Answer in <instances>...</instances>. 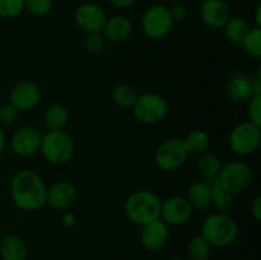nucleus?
Listing matches in <instances>:
<instances>
[{"label":"nucleus","instance_id":"obj_1","mask_svg":"<svg viewBox=\"0 0 261 260\" xmlns=\"http://www.w3.org/2000/svg\"><path fill=\"white\" fill-rule=\"evenodd\" d=\"M10 195L17 208L25 212H35L46 204L47 186L35 171L20 170L13 176Z\"/></svg>","mask_w":261,"mask_h":260},{"label":"nucleus","instance_id":"obj_2","mask_svg":"<svg viewBox=\"0 0 261 260\" xmlns=\"http://www.w3.org/2000/svg\"><path fill=\"white\" fill-rule=\"evenodd\" d=\"M124 211L129 221L137 226H144L160 219L161 199L153 191L137 190L127 196Z\"/></svg>","mask_w":261,"mask_h":260},{"label":"nucleus","instance_id":"obj_3","mask_svg":"<svg viewBox=\"0 0 261 260\" xmlns=\"http://www.w3.org/2000/svg\"><path fill=\"white\" fill-rule=\"evenodd\" d=\"M200 236H203L211 246L226 247L236 241L239 227L234 219L227 213H214L204 219Z\"/></svg>","mask_w":261,"mask_h":260},{"label":"nucleus","instance_id":"obj_4","mask_svg":"<svg viewBox=\"0 0 261 260\" xmlns=\"http://www.w3.org/2000/svg\"><path fill=\"white\" fill-rule=\"evenodd\" d=\"M40 152L47 162L64 165L74 155V142L63 130H48L41 138Z\"/></svg>","mask_w":261,"mask_h":260},{"label":"nucleus","instance_id":"obj_5","mask_svg":"<svg viewBox=\"0 0 261 260\" xmlns=\"http://www.w3.org/2000/svg\"><path fill=\"white\" fill-rule=\"evenodd\" d=\"M133 114L143 124L154 125L165 120L168 112V103L161 94L148 92L138 96Z\"/></svg>","mask_w":261,"mask_h":260},{"label":"nucleus","instance_id":"obj_6","mask_svg":"<svg viewBox=\"0 0 261 260\" xmlns=\"http://www.w3.org/2000/svg\"><path fill=\"white\" fill-rule=\"evenodd\" d=\"M217 180L231 195L236 196L244 193L251 185L252 171L245 162L231 161L222 166Z\"/></svg>","mask_w":261,"mask_h":260},{"label":"nucleus","instance_id":"obj_7","mask_svg":"<svg viewBox=\"0 0 261 260\" xmlns=\"http://www.w3.org/2000/svg\"><path fill=\"white\" fill-rule=\"evenodd\" d=\"M170 9L165 5L155 4L148 8L142 18L143 32L152 40H162L173 27Z\"/></svg>","mask_w":261,"mask_h":260},{"label":"nucleus","instance_id":"obj_8","mask_svg":"<svg viewBox=\"0 0 261 260\" xmlns=\"http://www.w3.org/2000/svg\"><path fill=\"white\" fill-rule=\"evenodd\" d=\"M261 143V126L251 121H244L233 127L229 134L228 144L231 150L239 155H250Z\"/></svg>","mask_w":261,"mask_h":260},{"label":"nucleus","instance_id":"obj_9","mask_svg":"<svg viewBox=\"0 0 261 260\" xmlns=\"http://www.w3.org/2000/svg\"><path fill=\"white\" fill-rule=\"evenodd\" d=\"M189 153L184 147L182 139L171 138L165 140L157 148L154 154L155 165L166 172H172L185 165Z\"/></svg>","mask_w":261,"mask_h":260},{"label":"nucleus","instance_id":"obj_10","mask_svg":"<svg viewBox=\"0 0 261 260\" xmlns=\"http://www.w3.org/2000/svg\"><path fill=\"white\" fill-rule=\"evenodd\" d=\"M194 209L182 196H171L161 201L160 219L167 226H181L189 222Z\"/></svg>","mask_w":261,"mask_h":260},{"label":"nucleus","instance_id":"obj_11","mask_svg":"<svg viewBox=\"0 0 261 260\" xmlns=\"http://www.w3.org/2000/svg\"><path fill=\"white\" fill-rule=\"evenodd\" d=\"M74 19L76 25L87 35V33L102 32L107 20V15L98 4L84 3L75 10Z\"/></svg>","mask_w":261,"mask_h":260},{"label":"nucleus","instance_id":"obj_12","mask_svg":"<svg viewBox=\"0 0 261 260\" xmlns=\"http://www.w3.org/2000/svg\"><path fill=\"white\" fill-rule=\"evenodd\" d=\"M42 134L33 126H22L15 130L10 140L12 150L19 157H31L40 152Z\"/></svg>","mask_w":261,"mask_h":260},{"label":"nucleus","instance_id":"obj_13","mask_svg":"<svg viewBox=\"0 0 261 260\" xmlns=\"http://www.w3.org/2000/svg\"><path fill=\"white\" fill-rule=\"evenodd\" d=\"M41 101V91L31 81L18 82L10 91V103L19 112L32 111Z\"/></svg>","mask_w":261,"mask_h":260},{"label":"nucleus","instance_id":"obj_14","mask_svg":"<svg viewBox=\"0 0 261 260\" xmlns=\"http://www.w3.org/2000/svg\"><path fill=\"white\" fill-rule=\"evenodd\" d=\"M200 18L206 27L219 30L231 18V10L224 0H204L200 7Z\"/></svg>","mask_w":261,"mask_h":260},{"label":"nucleus","instance_id":"obj_15","mask_svg":"<svg viewBox=\"0 0 261 260\" xmlns=\"http://www.w3.org/2000/svg\"><path fill=\"white\" fill-rule=\"evenodd\" d=\"M170 237V228L162 219H155L150 223L142 226L140 240L145 249L150 251L161 250L168 241Z\"/></svg>","mask_w":261,"mask_h":260},{"label":"nucleus","instance_id":"obj_16","mask_svg":"<svg viewBox=\"0 0 261 260\" xmlns=\"http://www.w3.org/2000/svg\"><path fill=\"white\" fill-rule=\"evenodd\" d=\"M76 199V190L73 184L68 181H56L47 189L46 204L54 209H68Z\"/></svg>","mask_w":261,"mask_h":260},{"label":"nucleus","instance_id":"obj_17","mask_svg":"<svg viewBox=\"0 0 261 260\" xmlns=\"http://www.w3.org/2000/svg\"><path fill=\"white\" fill-rule=\"evenodd\" d=\"M133 31V23L127 17L122 14L112 15L107 18L105 27L102 30L105 40H109L111 42H124L130 37Z\"/></svg>","mask_w":261,"mask_h":260},{"label":"nucleus","instance_id":"obj_18","mask_svg":"<svg viewBox=\"0 0 261 260\" xmlns=\"http://www.w3.org/2000/svg\"><path fill=\"white\" fill-rule=\"evenodd\" d=\"M186 200L191 208L196 211H204L212 205L211 188L206 181H195L188 188Z\"/></svg>","mask_w":261,"mask_h":260},{"label":"nucleus","instance_id":"obj_19","mask_svg":"<svg viewBox=\"0 0 261 260\" xmlns=\"http://www.w3.org/2000/svg\"><path fill=\"white\" fill-rule=\"evenodd\" d=\"M0 255L3 260H25L27 246L19 237L7 235L0 240Z\"/></svg>","mask_w":261,"mask_h":260},{"label":"nucleus","instance_id":"obj_20","mask_svg":"<svg viewBox=\"0 0 261 260\" xmlns=\"http://www.w3.org/2000/svg\"><path fill=\"white\" fill-rule=\"evenodd\" d=\"M227 93L228 97L234 102H249L252 94V81H250L247 76L237 75L231 79L227 87Z\"/></svg>","mask_w":261,"mask_h":260},{"label":"nucleus","instance_id":"obj_21","mask_svg":"<svg viewBox=\"0 0 261 260\" xmlns=\"http://www.w3.org/2000/svg\"><path fill=\"white\" fill-rule=\"evenodd\" d=\"M211 188V198H212V205L217 209L218 213H227L229 209L233 206V195L228 193L223 186L219 184V181L212 180L206 181Z\"/></svg>","mask_w":261,"mask_h":260},{"label":"nucleus","instance_id":"obj_22","mask_svg":"<svg viewBox=\"0 0 261 260\" xmlns=\"http://www.w3.org/2000/svg\"><path fill=\"white\" fill-rule=\"evenodd\" d=\"M224 36L229 42L234 45H241L244 38L246 37L247 33L250 32L249 22L242 17H231L223 27Z\"/></svg>","mask_w":261,"mask_h":260},{"label":"nucleus","instance_id":"obj_23","mask_svg":"<svg viewBox=\"0 0 261 260\" xmlns=\"http://www.w3.org/2000/svg\"><path fill=\"white\" fill-rule=\"evenodd\" d=\"M196 167H198L199 173L203 176L205 181H212L218 178L219 172H221L222 163L221 160L213 153H201L199 154L198 161H196Z\"/></svg>","mask_w":261,"mask_h":260},{"label":"nucleus","instance_id":"obj_24","mask_svg":"<svg viewBox=\"0 0 261 260\" xmlns=\"http://www.w3.org/2000/svg\"><path fill=\"white\" fill-rule=\"evenodd\" d=\"M43 120H45V125L48 130H63V127L68 124V110L60 103L51 105L46 110Z\"/></svg>","mask_w":261,"mask_h":260},{"label":"nucleus","instance_id":"obj_25","mask_svg":"<svg viewBox=\"0 0 261 260\" xmlns=\"http://www.w3.org/2000/svg\"><path fill=\"white\" fill-rule=\"evenodd\" d=\"M184 147L189 154H201L209 148V138L203 130H193L182 139Z\"/></svg>","mask_w":261,"mask_h":260},{"label":"nucleus","instance_id":"obj_26","mask_svg":"<svg viewBox=\"0 0 261 260\" xmlns=\"http://www.w3.org/2000/svg\"><path fill=\"white\" fill-rule=\"evenodd\" d=\"M138 98V93L129 84H119L112 91V101L115 105L122 109H129L134 106Z\"/></svg>","mask_w":261,"mask_h":260},{"label":"nucleus","instance_id":"obj_27","mask_svg":"<svg viewBox=\"0 0 261 260\" xmlns=\"http://www.w3.org/2000/svg\"><path fill=\"white\" fill-rule=\"evenodd\" d=\"M212 246L203 236L194 237L188 246V254L191 260H208L211 256Z\"/></svg>","mask_w":261,"mask_h":260},{"label":"nucleus","instance_id":"obj_28","mask_svg":"<svg viewBox=\"0 0 261 260\" xmlns=\"http://www.w3.org/2000/svg\"><path fill=\"white\" fill-rule=\"evenodd\" d=\"M241 45L247 55L251 56V58L259 59L261 56V28H251L250 32L246 35V37L244 38Z\"/></svg>","mask_w":261,"mask_h":260},{"label":"nucleus","instance_id":"obj_29","mask_svg":"<svg viewBox=\"0 0 261 260\" xmlns=\"http://www.w3.org/2000/svg\"><path fill=\"white\" fill-rule=\"evenodd\" d=\"M24 10V0H0V18L12 19Z\"/></svg>","mask_w":261,"mask_h":260},{"label":"nucleus","instance_id":"obj_30","mask_svg":"<svg viewBox=\"0 0 261 260\" xmlns=\"http://www.w3.org/2000/svg\"><path fill=\"white\" fill-rule=\"evenodd\" d=\"M105 37L101 32L97 33H87L84 37L83 45L87 53L92 54V55H98L103 51L105 48Z\"/></svg>","mask_w":261,"mask_h":260},{"label":"nucleus","instance_id":"obj_31","mask_svg":"<svg viewBox=\"0 0 261 260\" xmlns=\"http://www.w3.org/2000/svg\"><path fill=\"white\" fill-rule=\"evenodd\" d=\"M51 8H53V0H24V9L37 17L48 14Z\"/></svg>","mask_w":261,"mask_h":260},{"label":"nucleus","instance_id":"obj_32","mask_svg":"<svg viewBox=\"0 0 261 260\" xmlns=\"http://www.w3.org/2000/svg\"><path fill=\"white\" fill-rule=\"evenodd\" d=\"M247 114H249V121L261 126V96H252L249 99Z\"/></svg>","mask_w":261,"mask_h":260},{"label":"nucleus","instance_id":"obj_33","mask_svg":"<svg viewBox=\"0 0 261 260\" xmlns=\"http://www.w3.org/2000/svg\"><path fill=\"white\" fill-rule=\"evenodd\" d=\"M19 111L13 106L10 102L8 103H3L0 106V124L3 125H10L17 120Z\"/></svg>","mask_w":261,"mask_h":260},{"label":"nucleus","instance_id":"obj_34","mask_svg":"<svg viewBox=\"0 0 261 260\" xmlns=\"http://www.w3.org/2000/svg\"><path fill=\"white\" fill-rule=\"evenodd\" d=\"M168 9H170V14L173 22H180V20H184L185 19L186 14H188L186 8L181 4L173 5V7L168 8Z\"/></svg>","mask_w":261,"mask_h":260},{"label":"nucleus","instance_id":"obj_35","mask_svg":"<svg viewBox=\"0 0 261 260\" xmlns=\"http://www.w3.org/2000/svg\"><path fill=\"white\" fill-rule=\"evenodd\" d=\"M76 223V217L75 214L71 213V212H65L61 217V224H63L65 228H71V227L75 226Z\"/></svg>","mask_w":261,"mask_h":260},{"label":"nucleus","instance_id":"obj_36","mask_svg":"<svg viewBox=\"0 0 261 260\" xmlns=\"http://www.w3.org/2000/svg\"><path fill=\"white\" fill-rule=\"evenodd\" d=\"M251 213L252 217L255 218V221L259 222L261 219V196L257 195L256 198L254 199L251 205Z\"/></svg>","mask_w":261,"mask_h":260},{"label":"nucleus","instance_id":"obj_37","mask_svg":"<svg viewBox=\"0 0 261 260\" xmlns=\"http://www.w3.org/2000/svg\"><path fill=\"white\" fill-rule=\"evenodd\" d=\"M138 0H111L112 4L117 8H121V9H125V8H130L137 3Z\"/></svg>","mask_w":261,"mask_h":260},{"label":"nucleus","instance_id":"obj_38","mask_svg":"<svg viewBox=\"0 0 261 260\" xmlns=\"http://www.w3.org/2000/svg\"><path fill=\"white\" fill-rule=\"evenodd\" d=\"M4 147H5V135H4V132L2 130V127H0V155H2L3 150H4Z\"/></svg>","mask_w":261,"mask_h":260},{"label":"nucleus","instance_id":"obj_39","mask_svg":"<svg viewBox=\"0 0 261 260\" xmlns=\"http://www.w3.org/2000/svg\"><path fill=\"white\" fill-rule=\"evenodd\" d=\"M255 19H256V27H261V7L259 5L256 9V17H255Z\"/></svg>","mask_w":261,"mask_h":260},{"label":"nucleus","instance_id":"obj_40","mask_svg":"<svg viewBox=\"0 0 261 260\" xmlns=\"http://www.w3.org/2000/svg\"><path fill=\"white\" fill-rule=\"evenodd\" d=\"M171 260H184V259H182V257H180V256H173Z\"/></svg>","mask_w":261,"mask_h":260},{"label":"nucleus","instance_id":"obj_41","mask_svg":"<svg viewBox=\"0 0 261 260\" xmlns=\"http://www.w3.org/2000/svg\"><path fill=\"white\" fill-rule=\"evenodd\" d=\"M150 2H155V0H150Z\"/></svg>","mask_w":261,"mask_h":260}]
</instances>
